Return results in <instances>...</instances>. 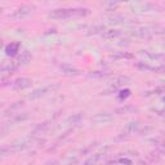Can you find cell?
Segmentation results:
<instances>
[{
	"label": "cell",
	"instance_id": "obj_1",
	"mask_svg": "<svg viewBox=\"0 0 165 165\" xmlns=\"http://www.w3.org/2000/svg\"><path fill=\"white\" fill-rule=\"evenodd\" d=\"M89 14L87 8H68V9H56L49 13V18L52 19H66L72 17H85Z\"/></svg>",
	"mask_w": 165,
	"mask_h": 165
},
{
	"label": "cell",
	"instance_id": "obj_2",
	"mask_svg": "<svg viewBox=\"0 0 165 165\" xmlns=\"http://www.w3.org/2000/svg\"><path fill=\"white\" fill-rule=\"evenodd\" d=\"M161 32L163 31H160L157 26H146V27H141L139 30H137L134 32V35L141 38V39H145V38H151L154 35L161 34Z\"/></svg>",
	"mask_w": 165,
	"mask_h": 165
},
{
	"label": "cell",
	"instance_id": "obj_3",
	"mask_svg": "<svg viewBox=\"0 0 165 165\" xmlns=\"http://www.w3.org/2000/svg\"><path fill=\"white\" fill-rule=\"evenodd\" d=\"M32 9H34L32 5H22V6H19V8H17L12 14H9V18L14 19V21H21V19L26 18L28 14L32 12Z\"/></svg>",
	"mask_w": 165,
	"mask_h": 165
},
{
	"label": "cell",
	"instance_id": "obj_4",
	"mask_svg": "<svg viewBox=\"0 0 165 165\" xmlns=\"http://www.w3.org/2000/svg\"><path fill=\"white\" fill-rule=\"evenodd\" d=\"M31 84H32L31 79H28V77H18V79H16V80L10 84V87L14 90H22V89L28 88Z\"/></svg>",
	"mask_w": 165,
	"mask_h": 165
},
{
	"label": "cell",
	"instance_id": "obj_5",
	"mask_svg": "<svg viewBox=\"0 0 165 165\" xmlns=\"http://www.w3.org/2000/svg\"><path fill=\"white\" fill-rule=\"evenodd\" d=\"M17 68H18V64L16 63V61L3 62L2 63V67H0V72H2V75L4 77L5 75H12Z\"/></svg>",
	"mask_w": 165,
	"mask_h": 165
},
{
	"label": "cell",
	"instance_id": "obj_6",
	"mask_svg": "<svg viewBox=\"0 0 165 165\" xmlns=\"http://www.w3.org/2000/svg\"><path fill=\"white\" fill-rule=\"evenodd\" d=\"M57 89V87H44V88H39V89H35L30 96H28V99H38L40 97H44L45 94H48L49 92H52Z\"/></svg>",
	"mask_w": 165,
	"mask_h": 165
},
{
	"label": "cell",
	"instance_id": "obj_7",
	"mask_svg": "<svg viewBox=\"0 0 165 165\" xmlns=\"http://www.w3.org/2000/svg\"><path fill=\"white\" fill-rule=\"evenodd\" d=\"M19 48H21V44L18 41H14V43H10L5 47V54L8 57H16L19 52Z\"/></svg>",
	"mask_w": 165,
	"mask_h": 165
},
{
	"label": "cell",
	"instance_id": "obj_8",
	"mask_svg": "<svg viewBox=\"0 0 165 165\" xmlns=\"http://www.w3.org/2000/svg\"><path fill=\"white\" fill-rule=\"evenodd\" d=\"M61 71H62V74L66 75V76H79V75H81L80 70H77L72 66H67V64L61 66Z\"/></svg>",
	"mask_w": 165,
	"mask_h": 165
},
{
	"label": "cell",
	"instance_id": "obj_9",
	"mask_svg": "<svg viewBox=\"0 0 165 165\" xmlns=\"http://www.w3.org/2000/svg\"><path fill=\"white\" fill-rule=\"evenodd\" d=\"M30 60H31V54H30V52L25 49V51L21 52V54L18 56V58L16 60V63L18 64V67H21V66H23V64H27L30 62Z\"/></svg>",
	"mask_w": 165,
	"mask_h": 165
},
{
	"label": "cell",
	"instance_id": "obj_10",
	"mask_svg": "<svg viewBox=\"0 0 165 165\" xmlns=\"http://www.w3.org/2000/svg\"><path fill=\"white\" fill-rule=\"evenodd\" d=\"M137 68H139L142 71H154V72H163V71H165V66L152 67L147 63H137Z\"/></svg>",
	"mask_w": 165,
	"mask_h": 165
},
{
	"label": "cell",
	"instance_id": "obj_11",
	"mask_svg": "<svg viewBox=\"0 0 165 165\" xmlns=\"http://www.w3.org/2000/svg\"><path fill=\"white\" fill-rule=\"evenodd\" d=\"M51 129V123H43V124H39L35 130L32 132V135H41V134H45L48 133V130Z\"/></svg>",
	"mask_w": 165,
	"mask_h": 165
},
{
	"label": "cell",
	"instance_id": "obj_12",
	"mask_svg": "<svg viewBox=\"0 0 165 165\" xmlns=\"http://www.w3.org/2000/svg\"><path fill=\"white\" fill-rule=\"evenodd\" d=\"M113 120V116L110 113H98L96 115L94 118H93V121H96V123H109V121H112Z\"/></svg>",
	"mask_w": 165,
	"mask_h": 165
},
{
	"label": "cell",
	"instance_id": "obj_13",
	"mask_svg": "<svg viewBox=\"0 0 165 165\" xmlns=\"http://www.w3.org/2000/svg\"><path fill=\"white\" fill-rule=\"evenodd\" d=\"M142 54H145L146 57H148L150 60L152 61H157V62H163L165 61V54H157V53H152V52H147V51H142Z\"/></svg>",
	"mask_w": 165,
	"mask_h": 165
},
{
	"label": "cell",
	"instance_id": "obj_14",
	"mask_svg": "<svg viewBox=\"0 0 165 165\" xmlns=\"http://www.w3.org/2000/svg\"><path fill=\"white\" fill-rule=\"evenodd\" d=\"M120 35H121V31L120 30H113V28H111V30H106L102 34V36L106 40H110V39H115V38L120 36Z\"/></svg>",
	"mask_w": 165,
	"mask_h": 165
},
{
	"label": "cell",
	"instance_id": "obj_15",
	"mask_svg": "<svg viewBox=\"0 0 165 165\" xmlns=\"http://www.w3.org/2000/svg\"><path fill=\"white\" fill-rule=\"evenodd\" d=\"M137 109H134L133 106H124V107H119V109L115 110V112L119 113V115H123V113H130V112H135Z\"/></svg>",
	"mask_w": 165,
	"mask_h": 165
},
{
	"label": "cell",
	"instance_id": "obj_16",
	"mask_svg": "<svg viewBox=\"0 0 165 165\" xmlns=\"http://www.w3.org/2000/svg\"><path fill=\"white\" fill-rule=\"evenodd\" d=\"M106 31V27H105V25H97V26H93V27H90L89 28V35H97V34H103Z\"/></svg>",
	"mask_w": 165,
	"mask_h": 165
},
{
	"label": "cell",
	"instance_id": "obj_17",
	"mask_svg": "<svg viewBox=\"0 0 165 165\" xmlns=\"http://www.w3.org/2000/svg\"><path fill=\"white\" fill-rule=\"evenodd\" d=\"M128 83H130V77H128V76H119L116 80H115V83H113V88L121 87V85L128 84Z\"/></svg>",
	"mask_w": 165,
	"mask_h": 165
},
{
	"label": "cell",
	"instance_id": "obj_18",
	"mask_svg": "<svg viewBox=\"0 0 165 165\" xmlns=\"http://www.w3.org/2000/svg\"><path fill=\"white\" fill-rule=\"evenodd\" d=\"M101 157H102V154H94V155H92L89 159H87V161L84 163V165H96L99 160H101Z\"/></svg>",
	"mask_w": 165,
	"mask_h": 165
},
{
	"label": "cell",
	"instance_id": "obj_19",
	"mask_svg": "<svg viewBox=\"0 0 165 165\" xmlns=\"http://www.w3.org/2000/svg\"><path fill=\"white\" fill-rule=\"evenodd\" d=\"M81 120H83V115H81V113H75V115H72V116H70V118L67 119V124L76 125V124L80 123Z\"/></svg>",
	"mask_w": 165,
	"mask_h": 165
},
{
	"label": "cell",
	"instance_id": "obj_20",
	"mask_svg": "<svg viewBox=\"0 0 165 165\" xmlns=\"http://www.w3.org/2000/svg\"><path fill=\"white\" fill-rule=\"evenodd\" d=\"M110 58L113 60V61L120 60V58H128V60H130V58H133V56H132V54H129V53H125V52H120V53L111 54V56H110Z\"/></svg>",
	"mask_w": 165,
	"mask_h": 165
},
{
	"label": "cell",
	"instance_id": "obj_21",
	"mask_svg": "<svg viewBox=\"0 0 165 165\" xmlns=\"http://www.w3.org/2000/svg\"><path fill=\"white\" fill-rule=\"evenodd\" d=\"M22 106H23V102H17V103H14V105H12L10 107H8V109L5 110L4 115H5V116H9V115H13V111H14V110L21 109Z\"/></svg>",
	"mask_w": 165,
	"mask_h": 165
},
{
	"label": "cell",
	"instance_id": "obj_22",
	"mask_svg": "<svg viewBox=\"0 0 165 165\" xmlns=\"http://www.w3.org/2000/svg\"><path fill=\"white\" fill-rule=\"evenodd\" d=\"M106 76H109V72H102V71H94V72L88 74L89 79H103Z\"/></svg>",
	"mask_w": 165,
	"mask_h": 165
},
{
	"label": "cell",
	"instance_id": "obj_23",
	"mask_svg": "<svg viewBox=\"0 0 165 165\" xmlns=\"http://www.w3.org/2000/svg\"><path fill=\"white\" fill-rule=\"evenodd\" d=\"M137 128H138L137 121H130V123H128L125 126V133H134V130Z\"/></svg>",
	"mask_w": 165,
	"mask_h": 165
},
{
	"label": "cell",
	"instance_id": "obj_24",
	"mask_svg": "<svg viewBox=\"0 0 165 165\" xmlns=\"http://www.w3.org/2000/svg\"><path fill=\"white\" fill-rule=\"evenodd\" d=\"M110 23H124L125 22V17L123 16H113V17H110L109 18Z\"/></svg>",
	"mask_w": 165,
	"mask_h": 165
},
{
	"label": "cell",
	"instance_id": "obj_25",
	"mask_svg": "<svg viewBox=\"0 0 165 165\" xmlns=\"http://www.w3.org/2000/svg\"><path fill=\"white\" fill-rule=\"evenodd\" d=\"M105 6H106V10H113L119 6V2H107L105 3Z\"/></svg>",
	"mask_w": 165,
	"mask_h": 165
},
{
	"label": "cell",
	"instance_id": "obj_26",
	"mask_svg": "<svg viewBox=\"0 0 165 165\" xmlns=\"http://www.w3.org/2000/svg\"><path fill=\"white\" fill-rule=\"evenodd\" d=\"M129 96H130V90L129 89H124V90H121L119 93V98L120 99H126Z\"/></svg>",
	"mask_w": 165,
	"mask_h": 165
},
{
	"label": "cell",
	"instance_id": "obj_27",
	"mask_svg": "<svg viewBox=\"0 0 165 165\" xmlns=\"http://www.w3.org/2000/svg\"><path fill=\"white\" fill-rule=\"evenodd\" d=\"M27 118H28V115H26V113H23V115H17V116H14L13 123H17V121H23V120H26Z\"/></svg>",
	"mask_w": 165,
	"mask_h": 165
},
{
	"label": "cell",
	"instance_id": "obj_28",
	"mask_svg": "<svg viewBox=\"0 0 165 165\" xmlns=\"http://www.w3.org/2000/svg\"><path fill=\"white\" fill-rule=\"evenodd\" d=\"M119 163L120 164H123V165H132V160H129V159H125V157H121V159H119Z\"/></svg>",
	"mask_w": 165,
	"mask_h": 165
},
{
	"label": "cell",
	"instance_id": "obj_29",
	"mask_svg": "<svg viewBox=\"0 0 165 165\" xmlns=\"http://www.w3.org/2000/svg\"><path fill=\"white\" fill-rule=\"evenodd\" d=\"M164 39H165V32H164Z\"/></svg>",
	"mask_w": 165,
	"mask_h": 165
}]
</instances>
